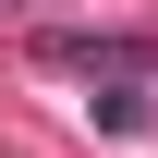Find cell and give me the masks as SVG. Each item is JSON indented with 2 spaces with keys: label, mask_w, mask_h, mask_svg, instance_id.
Returning <instances> with one entry per match:
<instances>
[{
  "label": "cell",
  "mask_w": 158,
  "mask_h": 158,
  "mask_svg": "<svg viewBox=\"0 0 158 158\" xmlns=\"http://www.w3.org/2000/svg\"><path fill=\"white\" fill-rule=\"evenodd\" d=\"M37 61H61V73H110V85H134V73H146V49H134V37H73V24H61V37H37Z\"/></svg>",
  "instance_id": "obj_1"
}]
</instances>
